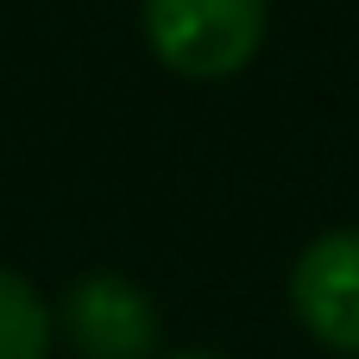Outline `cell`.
<instances>
[{
  "label": "cell",
  "instance_id": "6da1fadb",
  "mask_svg": "<svg viewBox=\"0 0 359 359\" xmlns=\"http://www.w3.org/2000/svg\"><path fill=\"white\" fill-rule=\"evenodd\" d=\"M145 38L177 76L221 82L259 57L265 0H145Z\"/></svg>",
  "mask_w": 359,
  "mask_h": 359
},
{
  "label": "cell",
  "instance_id": "7a4b0ae2",
  "mask_svg": "<svg viewBox=\"0 0 359 359\" xmlns=\"http://www.w3.org/2000/svg\"><path fill=\"white\" fill-rule=\"evenodd\" d=\"M57 328L76 359H151L158 353V309L120 271H88L63 290Z\"/></svg>",
  "mask_w": 359,
  "mask_h": 359
},
{
  "label": "cell",
  "instance_id": "3957f363",
  "mask_svg": "<svg viewBox=\"0 0 359 359\" xmlns=\"http://www.w3.org/2000/svg\"><path fill=\"white\" fill-rule=\"evenodd\" d=\"M290 309L322 347L359 353V227L322 233L303 246L290 271Z\"/></svg>",
  "mask_w": 359,
  "mask_h": 359
},
{
  "label": "cell",
  "instance_id": "277c9868",
  "mask_svg": "<svg viewBox=\"0 0 359 359\" xmlns=\"http://www.w3.org/2000/svg\"><path fill=\"white\" fill-rule=\"evenodd\" d=\"M50 353V309L19 278L0 271V359H44Z\"/></svg>",
  "mask_w": 359,
  "mask_h": 359
},
{
  "label": "cell",
  "instance_id": "5b68a950",
  "mask_svg": "<svg viewBox=\"0 0 359 359\" xmlns=\"http://www.w3.org/2000/svg\"><path fill=\"white\" fill-rule=\"evenodd\" d=\"M170 359H221V353H170Z\"/></svg>",
  "mask_w": 359,
  "mask_h": 359
}]
</instances>
